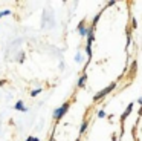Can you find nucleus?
I'll use <instances>...</instances> for the list:
<instances>
[{"mask_svg":"<svg viewBox=\"0 0 142 141\" xmlns=\"http://www.w3.org/2000/svg\"><path fill=\"white\" fill-rule=\"evenodd\" d=\"M24 141H34V137H28Z\"/></svg>","mask_w":142,"mask_h":141,"instance_id":"obj_18","label":"nucleus"},{"mask_svg":"<svg viewBox=\"0 0 142 141\" xmlns=\"http://www.w3.org/2000/svg\"><path fill=\"white\" fill-rule=\"evenodd\" d=\"M136 68H138V63L133 61V63H132V68H130V75H135V74H136Z\"/></svg>","mask_w":142,"mask_h":141,"instance_id":"obj_10","label":"nucleus"},{"mask_svg":"<svg viewBox=\"0 0 142 141\" xmlns=\"http://www.w3.org/2000/svg\"><path fill=\"white\" fill-rule=\"evenodd\" d=\"M76 141H81V138H76Z\"/></svg>","mask_w":142,"mask_h":141,"instance_id":"obj_23","label":"nucleus"},{"mask_svg":"<svg viewBox=\"0 0 142 141\" xmlns=\"http://www.w3.org/2000/svg\"><path fill=\"white\" fill-rule=\"evenodd\" d=\"M112 141H119V140H118V135H116V134H113V135H112Z\"/></svg>","mask_w":142,"mask_h":141,"instance_id":"obj_16","label":"nucleus"},{"mask_svg":"<svg viewBox=\"0 0 142 141\" xmlns=\"http://www.w3.org/2000/svg\"><path fill=\"white\" fill-rule=\"evenodd\" d=\"M116 84H118V81H112V83H110L106 89H102V91H99L98 94H95V95H93V101L96 103V101H99V100L106 98V97H107V95H109V94L115 89V88H116Z\"/></svg>","mask_w":142,"mask_h":141,"instance_id":"obj_1","label":"nucleus"},{"mask_svg":"<svg viewBox=\"0 0 142 141\" xmlns=\"http://www.w3.org/2000/svg\"><path fill=\"white\" fill-rule=\"evenodd\" d=\"M34 141H40V140H38V138H37V137H34Z\"/></svg>","mask_w":142,"mask_h":141,"instance_id":"obj_21","label":"nucleus"},{"mask_svg":"<svg viewBox=\"0 0 142 141\" xmlns=\"http://www.w3.org/2000/svg\"><path fill=\"white\" fill-rule=\"evenodd\" d=\"M104 9H106V8H102V11H104ZM102 11H101V12H98V14L95 15V18L92 20V28H93V29H95V26L98 25V20H99V17H101V14H102Z\"/></svg>","mask_w":142,"mask_h":141,"instance_id":"obj_8","label":"nucleus"},{"mask_svg":"<svg viewBox=\"0 0 142 141\" xmlns=\"http://www.w3.org/2000/svg\"><path fill=\"white\" fill-rule=\"evenodd\" d=\"M78 32H80V35L81 37H86V35H89V28L86 26V20H81L80 23H78Z\"/></svg>","mask_w":142,"mask_h":141,"instance_id":"obj_4","label":"nucleus"},{"mask_svg":"<svg viewBox=\"0 0 142 141\" xmlns=\"http://www.w3.org/2000/svg\"><path fill=\"white\" fill-rule=\"evenodd\" d=\"M107 117V114H106V111L104 109H101L99 112H98V118H106Z\"/></svg>","mask_w":142,"mask_h":141,"instance_id":"obj_12","label":"nucleus"},{"mask_svg":"<svg viewBox=\"0 0 142 141\" xmlns=\"http://www.w3.org/2000/svg\"><path fill=\"white\" fill-rule=\"evenodd\" d=\"M86 81H87V74L84 72L80 78H78V83H76V88H84V84H86Z\"/></svg>","mask_w":142,"mask_h":141,"instance_id":"obj_6","label":"nucleus"},{"mask_svg":"<svg viewBox=\"0 0 142 141\" xmlns=\"http://www.w3.org/2000/svg\"><path fill=\"white\" fill-rule=\"evenodd\" d=\"M130 20H132V28H133V29H136V28H138V21H136V18H135V17H132Z\"/></svg>","mask_w":142,"mask_h":141,"instance_id":"obj_13","label":"nucleus"},{"mask_svg":"<svg viewBox=\"0 0 142 141\" xmlns=\"http://www.w3.org/2000/svg\"><path fill=\"white\" fill-rule=\"evenodd\" d=\"M81 60H83V57H81V54L78 52V54H76V57H75V61H78V63H80Z\"/></svg>","mask_w":142,"mask_h":141,"instance_id":"obj_15","label":"nucleus"},{"mask_svg":"<svg viewBox=\"0 0 142 141\" xmlns=\"http://www.w3.org/2000/svg\"><path fill=\"white\" fill-rule=\"evenodd\" d=\"M133 106H135V103H130L128 106H127V109L122 112V115H121V120H119V123H121V137L124 135V123H125V120H127V117L132 114V111H133Z\"/></svg>","mask_w":142,"mask_h":141,"instance_id":"obj_3","label":"nucleus"},{"mask_svg":"<svg viewBox=\"0 0 142 141\" xmlns=\"http://www.w3.org/2000/svg\"><path fill=\"white\" fill-rule=\"evenodd\" d=\"M5 83H6V80H0V86H3Z\"/></svg>","mask_w":142,"mask_h":141,"instance_id":"obj_19","label":"nucleus"},{"mask_svg":"<svg viewBox=\"0 0 142 141\" xmlns=\"http://www.w3.org/2000/svg\"><path fill=\"white\" fill-rule=\"evenodd\" d=\"M69 107H70V101H66V103H63L60 107H57V109L54 111V120H55V121H60V120L64 117V114L69 111Z\"/></svg>","mask_w":142,"mask_h":141,"instance_id":"obj_2","label":"nucleus"},{"mask_svg":"<svg viewBox=\"0 0 142 141\" xmlns=\"http://www.w3.org/2000/svg\"><path fill=\"white\" fill-rule=\"evenodd\" d=\"M49 141H54V137H50V140H49Z\"/></svg>","mask_w":142,"mask_h":141,"instance_id":"obj_22","label":"nucleus"},{"mask_svg":"<svg viewBox=\"0 0 142 141\" xmlns=\"http://www.w3.org/2000/svg\"><path fill=\"white\" fill-rule=\"evenodd\" d=\"M14 109H15V111H21V112H28V109H26V107L23 106V101H21V100H18V101L15 103Z\"/></svg>","mask_w":142,"mask_h":141,"instance_id":"obj_7","label":"nucleus"},{"mask_svg":"<svg viewBox=\"0 0 142 141\" xmlns=\"http://www.w3.org/2000/svg\"><path fill=\"white\" fill-rule=\"evenodd\" d=\"M87 126H89V121H87V120H84V121L81 123V127H80V134H81V135L87 131Z\"/></svg>","mask_w":142,"mask_h":141,"instance_id":"obj_9","label":"nucleus"},{"mask_svg":"<svg viewBox=\"0 0 142 141\" xmlns=\"http://www.w3.org/2000/svg\"><path fill=\"white\" fill-rule=\"evenodd\" d=\"M40 92H41V88H37V89H34V91L31 92V97H37Z\"/></svg>","mask_w":142,"mask_h":141,"instance_id":"obj_11","label":"nucleus"},{"mask_svg":"<svg viewBox=\"0 0 142 141\" xmlns=\"http://www.w3.org/2000/svg\"><path fill=\"white\" fill-rule=\"evenodd\" d=\"M139 117H142V107H141V111H139V114H138V118Z\"/></svg>","mask_w":142,"mask_h":141,"instance_id":"obj_20","label":"nucleus"},{"mask_svg":"<svg viewBox=\"0 0 142 141\" xmlns=\"http://www.w3.org/2000/svg\"><path fill=\"white\" fill-rule=\"evenodd\" d=\"M138 104L142 107V97H141V98H138Z\"/></svg>","mask_w":142,"mask_h":141,"instance_id":"obj_17","label":"nucleus"},{"mask_svg":"<svg viewBox=\"0 0 142 141\" xmlns=\"http://www.w3.org/2000/svg\"><path fill=\"white\" fill-rule=\"evenodd\" d=\"M132 25H127L125 26V34H127V45H125V49H128L130 48V45H132Z\"/></svg>","mask_w":142,"mask_h":141,"instance_id":"obj_5","label":"nucleus"},{"mask_svg":"<svg viewBox=\"0 0 142 141\" xmlns=\"http://www.w3.org/2000/svg\"><path fill=\"white\" fill-rule=\"evenodd\" d=\"M9 14H11V11H9V9H6V11H2V12H0V18H2V17H5V15H9Z\"/></svg>","mask_w":142,"mask_h":141,"instance_id":"obj_14","label":"nucleus"}]
</instances>
